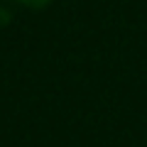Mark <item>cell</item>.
<instances>
[{"mask_svg":"<svg viewBox=\"0 0 147 147\" xmlns=\"http://www.w3.org/2000/svg\"><path fill=\"white\" fill-rule=\"evenodd\" d=\"M17 3H22V5H27V7H37V10H39V7L47 5L49 0H17Z\"/></svg>","mask_w":147,"mask_h":147,"instance_id":"obj_1","label":"cell"}]
</instances>
